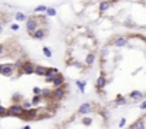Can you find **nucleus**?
Wrapping results in <instances>:
<instances>
[{
	"label": "nucleus",
	"mask_w": 146,
	"mask_h": 129,
	"mask_svg": "<svg viewBox=\"0 0 146 129\" xmlns=\"http://www.w3.org/2000/svg\"><path fill=\"white\" fill-rule=\"evenodd\" d=\"M36 67L37 65L34 64L33 61H30V60H26V61H23V64L20 65L19 68H17V74L20 75H31V74H34V71H36Z\"/></svg>",
	"instance_id": "nucleus-1"
},
{
	"label": "nucleus",
	"mask_w": 146,
	"mask_h": 129,
	"mask_svg": "<svg viewBox=\"0 0 146 129\" xmlns=\"http://www.w3.org/2000/svg\"><path fill=\"white\" fill-rule=\"evenodd\" d=\"M39 24H40V16H30L29 19H27V22H26V30H27V33H29L30 37L33 36L37 30H39V29H37Z\"/></svg>",
	"instance_id": "nucleus-2"
},
{
	"label": "nucleus",
	"mask_w": 146,
	"mask_h": 129,
	"mask_svg": "<svg viewBox=\"0 0 146 129\" xmlns=\"http://www.w3.org/2000/svg\"><path fill=\"white\" fill-rule=\"evenodd\" d=\"M26 109L23 108V105L20 104H13L12 106H9V115L10 116H14V118H21Z\"/></svg>",
	"instance_id": "nucleus-3"
},
{
	"label": "nucleus",
	"mask_w": 146,
	"mask_h": 129,
	"mask_svg": "<svg viewBox=\"0 0 146 129\" xmlns=\"http://www.w3.org/2000/svg\"><path fill=\"white\" fill-rule=\"evenodd\" d=\"M65 95H67V84H65L64 87H60V88H54L53 89V101H55V102L64 99Z\"/></svg>",
	"instance_id": "nucleus-4"
},
{
	"label": "nucleus",
	"mask_w": 146,
	"mask_h": 129,
	"mask_svg": "<svg viewBox=\"0 0 146 129\" xmlns=\"http://www.w3.org/2000/svg\"><path fill=\"white\" fill-rule=\"evenodd\" d=\"M39 112H40V108H31V109L24 112V115L21 116V119L23 121H37V116H39L37 114H39Z\"/></svg>",
	"instance_id": "nucleus-5"
},
{
	"label": "nucleus",
	"mask_w": 146,
	"mask_h": 129,
	"mask_svg": "<svg viewBox=\"0 0 146 129\" xmlns=\"http://www.w3.org/2000/svg\"><path fill=\"white\" fill-rule=\"evenodd\" d=\"M108 46H115V47H125L128 46V37L123 36H116L108 43Z\"/></svg>",
	"instance_id": "nucleus-6"
},
{
	"label": "nucleus",
	"mask_w": 146,
	"mask_h": 129,
	"mask_svg": "<svg viewBox=\"0 0 146 129\" xmlns=\"http://www.w3.org/2000/svg\"><path fill=\"white\" fill-rule=\"evenodd\" d=\"M94 104L92 102H85V104H82V105H79V108H78V115H88V114H91L92 111H94Z\"/></svg>",
	"instance_id": "nucleus-7"
},
{
	"label": "nucleus",
	"mask_w": 146,
	"mask_h": 129,
	"mask_svg": "<svg viewBox=\"0 0 146 129\" xmlns=\"http://www.w3.org/2000/svg\"><path fill=\"white\" fill-rule=\"evenodd\" d=\"M105 85H106V78H105V74H104V71H102V72H101V75L96 78V81H95V88H96V91L101 94V89L105 88Z\"/></svg>",
	"instance_id": "nucleus-8"
},
{
	"label": "nucleus",
	"mask_w": 146,
	"mask_h": 129,
	"mask_svg": "<svg viewBox=\"0 0 146 129\" xmlns=\"http://www.w3.org/2000/svg\"><path fill=\"white\" fill-rule=\"evenodd\" d=\"M47 34H48L47 27H41V29H39L33 36H31V38H34V40H43V38L47 37Z\"/></svg>",
	"instance_id": "nucleus-9"
},
{
	"label": "nucleus",
	"mask_w": 146,
	"mask_h": 129,
	"mask_svg": "<svg viewBox=\"0 0 146 129\" xmlns=\"http://www.w3.org/2000/svg\"><path fill=\"white\" fill-rule=\"evenodd\" d=\"M53 85H54V88H60V87H64L65 85V78H64V75L61 74H57V77H55V79H54V82H53Z\"/></svg>",
	"instance_id": "nucleus-10"
},
{
	"label": "nucleus",
	"mask_w": 146,
	"mask_h": 129,
	"mask_svg": "<svg viewBox=\"0 0 146 129\" xmlns=\"http://www.w3.org/2000/svg\"><path fill=\"white\" fill-rule=\"evenodd\" d=\"M129 98H132L133 101H142L145 98V94L142 92V91H138V89H135V91H132V92H129Z\"/></svg>",
	"instance_id": "nucleus-11"
},
{
	"label": "nucleus",
	"mask_w": 146,
	"mask_h": 129,
	"mask_svg": "<svg viewBox=\"0 0 146 129\" xmlns=\"http://www.w3.org/2000/svg\"><path fill=\"white\" fill-rule=\"evenodd\" d=\"M47 72H48V68L47 67H44V65H37L34 74H36V75H40V77H44V78H46Z\"/></svg>",
	"instance_id": "nucleus-12"
},
{
	"label": "nucleus",
	"mask_w": 146,
	"mask_h": 129,
	"mask_svg": "<svg viewBox=\"0 0 146 129\" xmlns=\"http://www.w3.org/2000/svg\"><path fill=\"white\" fill-rule=\"evenodd\" d=\"M129 129H145V121H143V118H140V119H138L136 122H133V123L131 125Z\"/></svg>",
	"instance_id": "nucleus-13"
},
{
	"label": "nucleus",
	"mask_w": 146,
	"mask_h": 129,
	"mask_svg": "<svg viewBox=\"0 0 146 129\" xmlns=\"http://www.w3.org/2000/svg\"><path fill=\"white\" fill-rule=\"evenodd\" d=\"M95 61V53H88L85 55V65L86 67H91Z\"/></svg>",
	"instance_id": "nucleus-14"
},
{
	"label": "nucleus",
	"mask_w": 146,
	"mask_h": 129,
	"mask_svg": "<svg viewBox=\"0 0 146 129\" xmlns=\"http://www.w3.org/2000/svg\"><path fill=\"white\" fill-rule=\"evenodd\" d=\"M44 101V98H43V95H34L33 98H31V104H33V106L36 108V106H39L41 102Z\"/></svg>",
	"instance_id": "nucleus-15"
},
{
	"label": "nucleus",
	"mask_w": 146,
	"mask_h": 129,
	"mask_svg": "<svg viewBox=\"0 0 146 129\" xmlns=\"http://www.w3.org/2000/svg\"><path fill=\"white\" fill-rule=\"evenodd\" d=\"M126 102H128V99L125 98V96H118V98L113 101V104H115L116 106H121V105H126Z\"/></svg>",
	"instance_id": "nucleus-16"
},
{
	"label": "nucleus",
	"mask_w": 146,
	"mask_h": 129,
	"mask_svg": "<svg viewBox=\"0 0 146 129\" xmlns=\"http://www.w3.org/2000/svg\"><path fill=\"white\" fill-rule=\"evenodd\" d=\"M20 101H24V99H23V95H21V94H19V92L13 94V96H12V102H13V104H19Z\"/></svg>",
	"instance_id": "nucleus-17"
},
{
	"label": "nucleus",
	"mask_w": 146,
	"mask_h": 129,
	"mask_svg": "<svg viewBox=\"0 0 146 129\" xmlns=\"http://www.w3.org/2000/svg\"><path fill=\"white\" fill-rule=\"evenodd\" d=\"M14 19L17 20V22H24V20H27L29 17L24 14V13H21V12H17L16 14H14Z\"/></svg>",
	"instance_id": "nucleus-18"
},
{
	"label": "nucleus",
	"mask_w": 146,
	"mask_h": 129,
	"mask_svg": "<svg viewBox=\"0 0 146 129\" xmlns=\"http://www.w3.org/2000/svg\"><path fill=\"white\" fill-rule=\"evenodd\" d=\"M112 0H111V2H102V3H101V4H99V10H101V12H104V10H108V9H109V6L111 4H112Z\"/></svg>",
	"instance_id": "nucleus-19"
},
{
	"label": "nucleus",
	"mask_w": 146,
	"mask_h": 129,
	"mask_svg": "<svg viewBox=\"0 0 146 129\" xmlns=\"http://www.w3.org/2000/svg\"><path fill=\"white\" fill-rule=\"evenodd\" d=\"M10 116L9 115V108H4L3 105H0V118H6Z\"/></svg>",
	"instance_id": "nucleus-20"
},
{
	"label": "nucleus",
	"mask_w": 146,
	"mask_h": 129,
	"mask_svg": "<svg viewBox=\"0 0 146 129\" xmlns=\"http://www.w3.org/2000/svg\"><path fill=\"white\" fill-rule=\"evenodd\" d=\"M21 105H23V108H24L26 111H29V109H31V108H34L33 104H31V99H24Z\"/></svg>",
	"instance_id": "nucleus-21"
},
{
	"label": "nucleus",
	"mask_w": 146,
	"mask_h": 129,
	"mask_svg": "<svg viewBox=\"0 0 146 129\" xmlns=\"http://www.w3.org/2000/svg\"><path fill=\"white\" fill-rule=\"evenodd\" d=\"M75 84H77V87H78V91H79V92H84V91H85V85H86V81H79V79H78V81L75 82Z\"/></svg>",
	"instance_id": "nucleus-22"
},
{
	"label": "nucleus",
	"mask_w": 146,
	"mask_h": 129,
	"mask_svg": "<svg viewBox=\"0 0 146 129\" xmlns=\"http://www.w3.org/2000/svg\"><path fill=\"white\" fill-rule=\"evenodd\" d=\"M43 53L46 57H51L53 55V53H51V48H48V47H43Z\"/></svg>",
	"instance_id": "nucleus-23"
},
{
	"label": "nucleus",
	"mask_w": 146,
	"mask_h": 129,
	"mask_svg": "<svg viewBox=\"0 0 146 129\" xmlns=\"http://www.w3.org/2000/svg\"><path fill=\"white\" fill-rule=\"evenodd\" d=\"M46 13H47V16H51V17H54L55 14H57V12H55V9H53V7H48Z\"/></svg>",
	"instance_id": "nucleus-24"
},
{
	"label": "nucleus",
	"mask_w": 146,
	"mask_h": 129,
	"mask_svg": "<svg viewBox=\"0 0 146 129\" xmlns=\"http://www.w3.org/2000/svg\"><path fill=\"white\" fill-rule=\"evenodd\" d=\"M47 9L46 6H39V7H36L34 9V13H41V12H47Z\"/></svg>",
	"instance_id": "nucleus-25"
},
{
	"label": "nucleus",
	"mask_w": 146,
	"mask_h": 129,
	"mask_svg": "<svg viewBox=\"0 0 146 129\" xmlns=\"http://www.w3.org/2000/svg\"><path fill=\"white\" fill-rule=\"evenodd\" d=\"M82 123H84L85 126H89V125L92 123V119L91 118H82Z\"/></svg>",
	"instance_id": "nucleus-26"
},
{
	"label": "nucleus",
	"mask_w": 146,
	"mask_h": 129,
	"mask_svg": "<svg viewBox=\"0 0 146 129\" xmlns=\"http://www.w3.org/2000/svg\"><path fill=\"white\" fill-rule=\"evenodd\" d=\"M33 94H34V95H41V94H43V89L39 88V87H34V88H33Z\"/></svg>",
	"instance_id": "nucleus-27"
},
{
	"label": "nucleus",
	"mask_w": 146,
	"mask_h": 129,
	"mask_svg": "<svg viewBox=\"0 0 146 129\" xmlns=\"http://www.w3.org/2000/svg\"><path fill=\"white\" fill-rule=\"evenodd\" d=\"M125 125H126V118H122V119L119 121V128H123Z\"/></svg>",
	"instance_id": "nucleus-28"
},
{
	"label": "nucleus",
	"mask_w": 146,
	"mask_h": 129,
	"mask_svg": "<svg viewBox=\"0 0 146 129\" xmlns=\"http://www.w3.org/2000/svg\"><path fill=\"white\" fill-rule=\"evenodd\" d=\"M139 109H142V111H145V109H146V99L140 104V105H139Z\"/></svg>",
	"instance_id": "nucleus-29"
},
{
	"label": "nucleus",
	"mask_w": 146,
	"mask_h": 129,
	"mask_svg": "<svg viewBox=\"0 0 146 129\" xmlns=\"http://www.w3.org/2000/svg\"><path fill=\"white\" fill-rule=\"evenodd\" d=\"M10 29H12V30H19V24H12V26H10Z\"/></svg>",
	"instance_id": "nucleus-30"
},
{
	"label": "nucleus",
	"mask_w": 146,
	"mask_h": 129,
	"mask_svg": "<svg viewBox=\"0 0 146 129\" xmlns=\"http://www.w3.org/2000/svg\"><path fill=\"white\" fill-rule=\"evenodd\" d=\"M3 29H4V24H2V23H0V33L3 31Z\"/></svg>",
	"instance_id": "nucleus-31"
},
{
	"label": "nucleus",
	"mask_w": 146,
	"mask_h": 129,
	"mask_svg": "<svg viewBox=\"0 0 146 129\" xmlns=\"http://www.w3.org/2000/svg\"><path fill=\"white\" fill-rule=\"evenodd\" d=\"M2 71H3V64H0V74H2Z\"/></svg>",
	"instance_id": "nucleus-32"
},
{
	"label": "nucleus",
	"mask_w": 146,
	"mask_h": 129,
	"mask_svg": "<svg viewBox=\"0 0 146 129\" xmlns=\"http://www.w3.org/2000/svg\"><path fill=\"white\" fill-rule=\"evenodd\" d=\"M23 129H30V126H23Z\"/></svg>",
	"instance_id": "nucleus-33"
},
{
	"label": "nucleus",
	"mask_w": 146,
	"mask_h": 129,
	"mask_svg": "<svg viewBox=\"0 0 146 129\" xmlns=\"http://www.w3.org/2000/svg\"><path fill=\"white\" fill-rule=\"evenodd\" d=\"M112 2H113V3H115V2H118V0H112Z\"/></svg>",
	"instance_id": "nucleus-34"
},
{
	"label": "nucleus",
	"mask_w": 146,
	"mask_h": 129,
	"mask_svg": "<svg viewBox=\"0 0 146 129\" xmlns=\"http://www.w3.org/2000/svg\"><path fill=\"white\" fill-rule=\"evenodd\" d=\"M0 105H2V99H0Z\"/></svg>",
	"instance_id": "nucleus-35"
}]
</instances>
